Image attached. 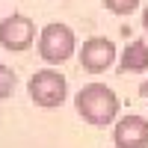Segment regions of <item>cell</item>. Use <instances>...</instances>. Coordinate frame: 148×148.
Here are the masks:
<instances>
[{"label":"cell","mask_w":148,"mask_h":148,"mask_svg":"<svg viewBox=\"0 0 148 148\" xmlns=\"http://www.w3.org/2000/svg\"><path fill=\"white\" fill-rule=\"evenodd\" d=\"M74 107H77V116L92 127H107L119 119L121 101L119 95L110 89L107 83H86L83 89L74 98Z\"/></svg>","instance_id":"cell-1"},{"label":"cell","mask_w":148,"mask_h":148,"mask_svg":"<svg viewBox=\"0 0 148 148\" xmlns=\"http://www.w3.org/2000/svg\"><path fill=\"white\" fill-rule=\"evenodd\" d=\"M39 56L47 65H62L71 56H77V39H74V30L68 24H47L39 33Z\"/></svg>","instance_id":"cell-2"},{"label":"cell","mask_w":148,"mask_h":148,"mask_svg":"<svg viewBox=\"0 0 148 148\" xmlns=\"http://www.w3.org/2000/svg\"><path fill=\"white\" fill-rule=\"evenodd\" d=\"M27 92H30L36 107L53 110V107L65 104V98H68V80H65V74H59L56 68H42V71H36L33 77L27 80Z\"/></svg>","instance_id":"cell-3"},{"label":"cell","mask_w":148,"mask_h":148,"mask_svg":"<svg viewBox=\"0 0 148 148\" xmlns=\"http://www.w3.org/2000/svg\"><path fill=\"white\" fill-rule=\"evenodd\" d=\"M119 59V47L113 39H107V36H92V39H86L77 51V62L83 71L89 74H104L107 68H113Z\"/></svg>","instance_id":"cell-4"},{"label":"cell","mask_w":148,"mask_h":148,"mask_svg":"<svg viewBox=\"0 0 148 148\" xmlns=\"http://www.w3.org/2000/svg\"><path fill=\"white\" fill-rule=\"evenodd\" d=\"M36 42V24L30 15H21V12H12L0 21V45L12 53H24L30 51Z\"/></svg>","instance_id":"cell-5"},{"label":"cell","mask_w":148,"mask_h":148,"mask_svg":"<svg viewBox=\"0 0 148 148\" xmlns=\"http://www.w3.org/2000/svg\"><path fill=\"white\" fill-rule=\"evenodd\" d=\"M113 142L116 148H148V119L127 113L113 121Z\"/></svg>","instance_id":"cell-6"},{"label":"cell","mask_w":148,"mask_h":148,"mask_svg":"<svg viewBox=\"0 0 148 148\" xmlns=\"http://www.w3.org/2000/svg\"><path fill=\"white\" fill-rule=\"evenodd\" d=\"M119 74H145L148 71V42L133 39L125 45V51H119Z\"/></svg>","instance_id":"cell-7"},{"label":"cell","mask_w":148,"mask_h":148,"mask_svg":"<svg viewBox=\"0 0 148 148\" xmlns=\"http://www.w3.org/2000/svg\"><path fill=\"white\" fill-rule=\"evenodd\" d=\"M101 3L113 15H130V12H136L142 6V0H101Z\"/></svg>","instance_id":"cell-8"},{"label":"cell","mask_w":148,"mask_h":148,"mask_svg":"<svg viewBox=\"0 0 148 148\" xmlns=\"http://www.w3.org/2000/svg\"><path fill=\"white\" fill-rule=\"evenodd\" d=\"M15 71H12L6 62H0V101H6V98H12V92H15Z\"/></svg>","instance_id":"cell-9"},{"label":"cell","mask_w":148,"mask_h":148,"mask_svg":"<svg viewBox=\"0 0 148 148\" xmlns=\"http://www.w3.org/2000/svg\"><path fill=\"white\" fill-rule=\"evenodd\" d=\"M139 95H142V101H145V107H148V77H145L142 86H139Z\"/></svg>","instance_id":"cell-10"},{"label":"cell","mask_w":148,"mask_h":148,"mask_svg":"<svg viewBox=\"0 0 148 148\" xmlns=\"http://www.w3.org/2000/svg\"><path fill=\"white\" fill-rule=\"evenodd\" d=\"M142 30H145V33H148V3H145V6H142Z\"/></svg>","instance_id":"cell-11"}]
</instances>
